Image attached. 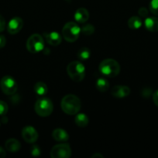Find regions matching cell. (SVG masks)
I'll list each match as a JSON object with an SVG mask.
<instances>
[{
	"label": "cell",
	"instance_id": "obj_4",
	"mask_svg": "<svg viewBox=\"0 0 158 158\" xmlns=\"http://www.w3.org/2000/svg\"><path fill=\"white\" fill-rule=\"evenodd\" d=\"M35 111L40 117H46L50 115L54 110V105L49 98L42 97L37 100L35 103Z\"/></svg>",
	"mask_w": 158,
	"mask_h": 158
},
{
	"label": "cell",
	"instance_id": "obj_27",
	"mask_svg": "<svg viewBox=\"0 0 158 158\" xmlns=\"http://www.w3.org/2000/svg\"><path fill=\"white\" fill-rule=\"evenodd\" d=\"M5 28H6V20L3 18V16L0 15V32L4 31Z\"/></svg>",
	"mask_w": 158,
	"mask_h": 158
},
{
	"label": "cell",
	"instance_id": "obj_8",
	"mask_svg": "<svg viewBox=\"0 0 158 158\" xmlns=\"http://www.w3.org/2000/svg\"><path fill=\"white\" fill-rule=\"evenodd\" d=\"M52 158H68L71 156V149L68 143L57 144L50 151Z\"/></svg>",
	"mask_w": 158,
	"mask_h": 158
},
{
	"label": "cell",
	"instance_id": "obj_23",
	"mask_svg": "<svg viewBox=\"0 0 158 158\" xmlns=\"http://www.w3.org/2000/svg\"><path fill=\"white\" fill-rule=\"evenodd\" d=\"M149 8L153 15L158 16V0H151Z\"/></svg>",
	"mask_w": 158,
	"mask_h": 158
},
{
	"label": "cell",
	"instance_id": "obj_3",
	"mask_svg": "<svg viewBox=\"0 0 158 158\" xmlns=\"http://www.w3.org/2000/svg\"><path fill=\"white\" fill-rule=\"evenodd\" d=\"M67 73L72 80L81 82L85 76V68L80 61H73L68 64Z\"/></svg>",
	"mask_w": 158,
	"mask_h": 158
},
{
	"label": "cell",
	"instance_id": "obj_11",
	"mask_svg": "<svg viewBox=\"0 0 158 158\" xmlns=\"http://www.w3.org/2000/svg\"><path fill=\"white\" fill-rule=\"evenodd\" d=\"M129 94L130 89L126 86H115L111 89V94L116 98H125Z\"/></svg>",
	"mask_w": 158,
	"mask_h": 158
},
{
	"label": "cell",
	"instance_id": "obj_31",
	"mask_svg": "<svg viewBox=\"0 0 158 158\" xmlns=\"http://www.w3.org/2000/svg\"><path fill=\"white\" fill-rule=\"evenodd\" d=\"M91 157L94 158V157H100V158H103V156L100 154H94L91 156Z\"/></svg>",
	"mask_w": 158,
	"mask_h": 158
},
{
	"label": "cell",
	"instance_id": "obj_29",
	"mask_svg": "<svg viewBox=\"0 0 158 158\" xmlns=\"http://www.w3.org/2000/svg\"><path fill=\"white\" fill-rule=\"evenodd\" d=\"M153 103H155V105L158 106V89L153 93Z\"/></svg>",
	"mask_w": 158,
	"mask_h": 158
},
{
	"label": "cell",
	"instance_id": "obj_13",
	"mask_svg": "<svg viewBox=\"0 0 158 158\" xmlns=\"http://www.w3.org/2000/svg\"><path fill=\"white\" fill-rule=\"evenodd\" d=\"M144 25L147 30L152 32H158V17H147L144 21Z\"/></svg>",
	"mask_w": 158,
	"mask_h": 158
},
{
	"label": "cell",
	"instance_id": "obj_5",
	"mask_svg": "<svg viewBox=\"0 0 158 158\" xmlns=\"http://www.w3.org/2000/svg\"><path fill=\"white\" fill-rule=\"evenodd\" d=\"M81 33V28L77 23L69 22L66 23L62 29V34L66 41L74 43L78 39Z\"/></svg>",
	"mask_w": 158,
	"mask_h": 158
},
{
	"label": "cell",
	"instance_id": "obj_19",
	"mask_svg": "<svg viewBox=\"0 0 158 158\" xmlns=\"http://www.w3.org/2000/svg\"><path fill=\"white\" fill-rule=\"evenodd\" d=\"M34 91L40 97H44L48 92V87L43 82H38L34 86Z\"/></svg>",
	"mask_w": 158,
	"mask_h": 158
},
{
	"label": "cell",
	"instance_id": "obj_14",
	"mask_svg": "<svg viewBox=\"0 0 158 158\" xmlns=\"http://www.w3.org/2000/svg\"><path fill=\"white\" fill-rule=\"evenodd\" d=\"M75 21L78 23H85L89 19V12L85 8H80L77 9L74 13Z\"/></svg>",
	"mask_w": 158,
	"mask_h": 158
},
{
	"label": "cell",
	"instance_id": "obj_7",
	"mask_svg": "<svg viewBox=\"0 0 158 158\" xmlns=\"http://www.w3.org/2000/svg\"><path fill=\"white\" fill-rule=\"evenodd\" d=\"M2 91L6 95H13L18 89V85L15 80L10 76H5L0 81Z\"/></svg>",
	"mask_w": 158,
	"mask_h": 158
},
{
	"label": "cell",
	"instance_id": "obj_10",
	"mask_svg": "<svg viewBox=\"0 0 158 158\" xmlns=\"http://www.w3.org/2000/svg\"><path fill=\"white\" fill-rule=\"evenodd\" d=\"M23 26V21L20 17H14L9 22L7 26V30L9 34H16L20 32Z\"/></svg>",
	"mask_w": 158,
	"mask_h": 158
},
{
	"label": "cell",
	"instance_id": "obj_21",
	"mask_svg": "<svg viewBox=\"0 0 158 158\" xmlns=\"http://www.w3.org/2000/svg\"><path fill=\"white\" fill-rule=\"evenodd\" d=\"M90 50L87 47H82L81 49H79L78 52H77V58L81 61H85V60H88L90 57Z\"/></svg>",
	"mask_w": 158,
	"mask_h": 158
},
{
	"label": "cell",
	"instance_id": "obj_20",
	"mask_svg": "<svg viewBox=\"0 0 158 158\" xmlns=\"http://www.w3.org/2000/svg\"><path fill=\"white\" fill-rule=\"evenodd\" d=\"M142 19L139 16H132L128 20V26L131 29H138L142 26Z\"/></svg>",
	"mask_w": 158,
	"mask_h": 158
},
{
	"label": "cell",
	"instance_id": "obj_30",
	"mask_svg": "<svg viewBox=\"0 0 158 158\" xmlns=\"http://www.w3.org/2000/svg\"><path fill=\"white\" fill-rule=\"evenodd\" d=\"M6 157V152L5 150L2 147H0V158H3Z\"/></svg>",
	"mask_w": 158,
	"mask_h": 158
},
{
	"label": "cell",
	"instance_id": "obj_15",
	"mask_svg": "<svg viewBox=\"0 0 158 158\" xmlns=\"http://www.w3.org/2000/svg\"><path fill=\"white\" fill-rule=\"evenodd\" d=\"M52 136L54 140L58 142H66L69 139V135H68V132L60 128L54 130L52 133Z\"/></svg>",
	"mask_w": 158,
	"mask_h": 158
},
{
	"label": "cell",
	"instance_id": "obj_26",
	"mask_svg": "<svg viewBox=\"0 0 158 158\" xmlns=\"http://www.w3.org/2000/svg\"><path fill=\"white\" fill-rule=\"evenodd\" d=\"M138 13H139V15L140 17L146 18V17L148 15V10H147V8L142 7L139 9V11H138Z\"/></svg>",
	"mask_w": 158,
	"mask_h": 158
},
{
	"label": "cell",
	"instance_id": "obj_6",
	"mask_svg": "<svg viewBox=\"0 0 158 158\" xmlns=\"http://www.w3.org/2000/svg\"><path fill=\"white\" fill-rule=\"evenodd\" d=\"M26 48L31 53H37L44 48V41L40 34H33L26 42Z\"/></svg>",
	"mask_w": 158,
	"mask_h": 158
},
{
	"label": "cell",
	"instance_id": "obj_25",
	"mask_svg": "<svg viewBox=\"0 0 158 158\" xmlns=\"http://www.w3.org/2000/svg\"><path fill=\"white\" fill-rule=\"evenodd\" d=\"M30 153L33 156H39L40 154V149L37 145H33L32 148H30Z\"/></svg>",
	"mask_w": 158,
	"mask_h": 158
},
{
	"label": "cell",
	"instance_id": "obj_9",
	"mask_svg": "<svg viewBox=\"0 0 158 158\" xmlns=\"http://www.w3.org/2000/svg\"><path fill=\"white\" fill-rule=\"evenodd\" d=\"M22 137L26 143H33L38 139V133L32 126H26L22 130Z\"/></svg>",
	"mask_w": 158,
	"mask_h": 158
},
{
	"label": "cell",
	"instance_id": "obj_32",
	"mask_svg": "<svg viewBox=\"0 0 158 158\" xmlns=\"http://www.w3.org/2000/svg\"><path fill=\"white\" fill-rule=\"evenodd\" d=\"M0 126H1V122H0Z\"/></svg>",
	"mask_w": 158,
	"mask_h": 158
},
{
	"label": "cell",
	"instance_id": "obj_18",
	"mask_svg": "<svg viewBox=\"0 0 158 158\" xmlns=\"http://www.w3.org/2000/svg\"><path fill=\"white\" fill-rule=\"evenodd\" d=\"M109 88V83L108 81L105 78L103 77H100L96 81V89L99 91V92H106Z\"/></svg>",
	"mask_w": 158,
	"mask_h": 158
},
{
	"label": "cell",
	"instance_id": "obj_17",
	"mask_svg": "<svg viewBox=\"0 0 158 158\" xmlns=\"http://www.w3.org/2000/svg\"><path fill=\"white\" fill-rule=\"evenodd\" d=\"M74 122L76 125L80 127H85L88 124V117L85 114H76V117L74 118Z\"/></svg>",
	"mask_w": 158,
	"mask_h": 158
},
{
	"label": "cell",
	"instance_id": "obj_16",
	"mask_svg": "<svg viewBox=\"0 0 158 158\" xmlns=\"http://www.w3.org/2000/svg\"><path fill=\"white\" fill-rule=\"evenodd\" d=\"M5 146H6V150L11 153L17 152V151H20V148H21V144L19 142V140L14 138H10L6 140Z\"/></svg>",
	"mask_w": 158,
	"mask_h": 158
},
{
	"label": "cell",
	"instance_id": "obj_22",
	"mask_svg": "<svg viewBox=\"0 0 158 158\" xmlns=\"http://www.w3.org/2000/svg\"><path fill=\"white\" fill-rule=\"evenodd\" d=\"M94 27L91 24H85L83 27L81 28V32L85 35H91L94 33Z\"/></svg>",
	"mask_w": 158,
	"mask_h": 158
},
{
	"label": "cell",
	"instance_id": "obj_12",
	"mask_svg": "<svg viewBox=\"0 0 158 158\" xmlns=\"http://www.w3.org/2000/svg\"><path fill=\"white\" fill-rule=\"evenodd\" d=\"M44 38L46 43L54 46H57L60 45L62 40L61 36H60V35L57 32H49V33L45 32Z\"/></svg>",
	"mask_w": 158,
	"mask_h": 158
},
{
	"label": "cell",
	"instance_id": "obj_1",
	"mask_svg": "<svg viewBox=\"0 0 158 158\" xmlns=\"http://www.w3.org/2000/svg\"><path fill=\"white\" fill-rule=\"evenodd\" d=\"M61 109L68 115H76L81 109V100L77 96L68 94L62 98Z\"/></svg>",
	"mask_w": 158,
	"mask_h": 158
},
{
	"label": "cell",
	"instance_id": "obj_24",
	"mask_svg": "<svg viewBox=\"0 0 158 158\" xmlns=\"http://www.w3.org/2000/svg\"><path fill=\"white\" fill-rule=\"evenodd\" d=\"M8 110H9V107H8L7 103L0 100V116L6 115L8 112Z\"/></svg>",
	"mask_w": 158,
	"mask_h": 158
},
{
	"label": "cell",
	"instance_id": "obj_28",
	"mask_svg": "<svg viewBox=\"0 0 158 158\" xmlns=\"http://www.w3.org/2000/svg\"><path fill=\"white\" fill-rule=\"evenodd\" d=\"M6 44V39L4 35H0V49H2L5 47Z\"/></svg>",
	"mask_w": 158,
	"mask_h": 158
},
{
	"label": "cell",
	"instance_id": "obj_2",
	"mask_svg": "<svg viewBox=\"0 0 158 158\" xmlns=\"http://www.w3.org/2000/svg\"><path fill=\"white\" fill-rule=\"evenodd\" d=\"M101 73L107 77H114L119 75L120 66L116 60L113 59H105L102 60L99 66Z\"/></svg>",
	"mask_w": 158,
	"mask_h": 158
}]
</instances>
